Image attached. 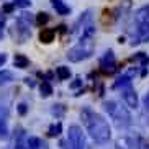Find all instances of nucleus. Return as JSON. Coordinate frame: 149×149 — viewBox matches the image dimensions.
Instances as JSON below:
<instances>
[{"mask_svg":"<svg viewBox=\"0 0 149 149\" xmlns=\"http://www.w3.org/2000/svg\"><path fill=\"white\" fill-rule=\"evenodd\" d=\"M80 120H82L84 126L87 130L97 144H105L111 138V128H110L108 121H107L100 113L93 111L90 107H84L80 110Z\"/></svg>","mask_w":149,"mask_h":149,"instance_id":"1","label":"nucleus"},{"mask_svg":"<svg viewBox=\"0 0 149 149\" xmlns=\"http://www.w3.org/2000/svg\"><path fill=\"white\" fill-rule=\"evenodd\" d=\"M103 110L108 113L110 118L113 120L115 126L118 128V130H126L131 125L133 118H131V115H130V110L125 105H121L120 102H116V100L103 102Z\"/></svg>","mask_w":149,"mask_h":149,"instance_id":"2","label":"nucleus"},{"mask_svg":"<svg viewBox=\"0 0 149 149\" xmlns=\"http://www.w3.org/2000/svg\"><path fill=\"white\" fill-rule=\"evenodd\" d=\"M93 54V41L92 40H80L79 44L67 51V59L70 62H80L85 61Z\"/></svg>","mask_w":149,"mask_h":149,"instance_id":"3","label":"nucleus"},{"mask_svg":"<svg viewBox=\"0 0 149 149\" xmlns=\"http://www.w3.org/2000/svg\"><path fill=\"white\" fill-rule=\"evenodd\" d=\"M67 143H69V149H88L87 139L84 134L82 128L77 125H70L67 130Z\"/></svg>","mask_w":149,"mask_h":149,"instance_id":"4","label":"nucleus"},{"mask_svg":"<svg viewBox=\"0 0 149 149\" xmlns=\"http://www.w3.org/2000/svg\"><path fill=\"white\" fill-rule=\"evenodd\" d=\"M116 59H115V53L113 49H108L103 56L100 57V72L105 75H111L113 72H116Z\"/></svg>","mask_w":149,"mask_h":149,"instance_id":"5","label":"nucleus"},{"mask_svg":"<svg viewBox=\"0 0 149 149\" xmlns=\"http://www.w3.org/2000/svg\"><path fill=\"white\" fill-rule=\"evenodd\" d=\"M10 36L13 38L15 43H26V40H30L31 36V28L25 26V25H22L20 22H15L13 26L10 28Z\"/></svg>","mask_w":149,"mask_h":149,"instance_id":"6","label":"nucleus"},{"mask_svg":"<svg viewBox=\"0 0 149 149\" xmlns=\"http://www.w3.org/2000/svg\"><path fill=\"white\" fill-rule=\"evenodd\" d=\"M148 41H149V23L136 26V33L131 38V46H136L139 43H148Z\"/></svg>","mask_w":149,"mask_h":149,"instance_id":"7","label":"nucleus"},{"mask_svg":"<svg viewBox=\"0 0 149 149\" xmlns=\"http://www.w3.org/2000/svg\"><path fill=\"white\" fill-rule=\"evenodd\" d=\"M121 97L123 100H125V103H126L130 108H138L139 107V98H138V93H136V90L131 87L125 88V90H121Z\"/></svg>","mask_w":149,"mask_h":149,"instance_id":"8","label":"nucleus"},{"mask_svg":"<svg viewBox=\"0 0 149 149\" xmlns=\"http://www.w3.org/2000/svg\"><path fill=\"white\" fill-rule=\"evenodd\" d=\"M139 143L134 138H130V136H121L115 141V149H138Z\"/></svg>","mask_w":149,"mask_h":149,"instance_id":"9","label":"nucleus"},{"mask_svg":"<svg viewBox=\"0 0 149 149\" xmlns=\"http://www.w3.org/2000/svg\"><path fill=\"white\" fill-rule=\"evenodd\" d=\"M92 13H93V12H92L90 8H88V10H85V12H84V13L80 15L79 18H77V22H75L74 25H72V30H70V31L74 33V31H79L80 28L84 30L85 26H88L87 23L90 22V20H92Z\"/></svg>","mask_w":149,"mask_h":149,"instance_id":"10","label":"nucleus"},{"mask_svg":"<svg viewBox=\"0 0 149 149\" xmlns=\"http://www.w3.org/2000/svg\"><path fill=\"white\" fill-rule=\"evenodd\" d=\"M148 23H149V5H146L134 13V25L141 26V25H148Z\"/></svg>","mask_w":149,"mask_h":149,"instance_id":"11","label":"nucleus"},{"mask_svg":"<svg viewBox=\"0 0 149 149\" xmlns=\"http://www.w3.org/2000/svg\"><path fill=\"white\" fill-rule=\"evenodd\" d=\"M7 120H8V108L7 107H0V136L2 138H7L8 136V125H7Z\"/></svg>","mask_w":149,"mask_h":149,"instance_id":"12","label":"nucleus"},{"mask_svg":"<svg viewBox=\"0 0 149 149\" xmlns=\"http://www.w3.org/2000/svg\"><path fill=\"white\" fill-rule=\"evenodd\" d=\"M128 87H131V72L120 75L118 79L115 80V84H113L115 90H125V88H128Z\"/></svg>","mask_w":149,"mask_h":149,"instance_id":"13","label":"nucleus"},{"mask_svg":"<svg viewBox=\"0 0 149 149\" xmlns=\"http://www.w3.org/2000/svg\"><path fill=\"white\" fill-rule=\"evenodd\" d=\"M51 5H53V8L56 10L57 15H62V17H66V15L70 13V7L64 2V0H49Z\"/></svg>","mask_w":149,"mask_h":149,"instance_id":"14","label":"nucleus"},{"mask_svg":"<svg viewBox=\"0 0 149 149\" xmlns=\"http://www.w3.org/2000/svg\"><path fill=\"white\" fill-rule=\"evenodd\" d=\"M38 38H40V41L43 44H49V43H53L54 38H56V31H54V28H43L40 31Z\"/></svg>","mask_w":149,"mask_h":149,"instance_id":"15","label":"nucleus"},{"mask_svg":"<svg viewBox=\"0 0 149 149\" xmlns=\"http://www.w3.org/2000/svg\"><path fill=\"white\" fill-rule=\"evenodd\" d=\"M25 146H26V149H41L46 146V143H44L41 138H36V136H30V138H26V143H25Z\"/></svg>","mask_w":149,"mask_h":149,"instance_id":"16","label":"nucleus"},{"mask_svg":"<svg viewBox=\"0 0 149 149\" xmlns=\"http://www.w3.org/2000/svg\"><path fill=\"white\" fill-rule=\"evenodd\" d=\"M13 66L18 67V69H26L28 66H30V59H28L25 54L22 53H17L13 57Z\"/></svg>","mask_w":149,"mask_h":149,"instance_id":"17","label":"nucleus"},{"mask_svg":"<svg viewBox=\"0 0 149 149\" xmlns=\"http://www.w3.org/2000/svg\"><path fill=\"white\" fill-rule=\"evenodd\" d=\"M118 18H116V15H115V10H108V8H105L103 12H102V23L103 25H113L115 22H116Z\"/></svg>","mask_w":149,"mask_h":149,"instance_id":"18","label":"nucleus"},{"mask_svg":"<svg viewBox=\"0 0 149 149\" xmlns=\"http://www.w3.org/2000/svg\"><path fill=\"white\" fill-rule=\"evenodd\" d=\"M17 22H20L22 25L31 28L33 25H35V15H33V13H28V12H23V13L17 18Z\"/></svg>","mask_w":149,"mask_h":149,"instance_id":"19","label":"nucleus"},{"mask_svg":"<svg viewBox=\"0 0 149 149\" xmlns=\"http://www.w3.org/2000/svg\"><path fill=\"white\" fill-rule=\"evenodd\" d=\"M49 20H51V15L46 13V12H40V13L35 15V25H36V26L43 28L46 23H49Z\"/></svg>","mask_w":149,"mask_h":149,"instance_id":"20","label":"nucleus"},{"mask_svg":"<svg viewBox=\"0 0 149 149\" xmlns=\"http://www.w3.org/2000/svg\"><path fill=\"white\" fill-rule=\"evenodd\" d=\"M13 80H15V75H13L12 70H7V69L0 70V87H2V85H7V84H10V82H13Z\"/></svg>","mask_w":149,"mask_h":149,"instance_id":"21","label":"nucleus"},{"mask_svg":"<svg viewBox=\"0 0 149 149\" xmlns=\"http://www.w3.org/2000/svg\"><path fill=\"white\" fill-rule=\"evenodd\" d=\"M66 105H62V103H54L51 107V115L56 116V118H62L64 115H66Z\"/></svg>","mask_w":149,"mask_h":149,"instance_id":"22","label":"nucleus"},{"mask_svg":"<svg viewBox=\"0 0 149 149\" xmlns=\"http://www.w3.org/2000/svg\"><path fill=\"white\" fill-rule=\"evenodd\" d=\"M62 133V123L57 121V123H53V125H49L48 128V136L49 138H56Z\"/></svg>","mask_w":149,"mask_h":149,"instance_id":"23","label":"nucleus"},{"mask_svg":"<svg viewBox=\"0 0 149 149\" xmlns=\"http://www.w3.org/2000/svg\"><path fill=\"white\" fill-rule=\"evenodd\" d=\"M56 77L59 80H67L70 77V69L66 66H57L56 67Z\"/></svg>","mask_w":149,"mask_h":149,"instance_id":"24","label":"nucleus"},{"mask_svg":"<svg viewBox=\"0 0 149 149\" xmlns=\"http://www.w3.org/2000/svg\"><path fill=\"white\" fill-rule=\"evenodd\" d=\"M40 92H41V97H44V98H48V97L53 95V87H51V84L48 80H43L40 84Z\"/></svg>","mask_w":149,"mask_h":149,"instance_id":"25","label":"nucleus"},{"mask_svg":"<svg viewBox=\"0 0 149 149\" xmlns=\"http://www.w3.org/2000/svg\"><path fill=\"white\" fill-rule=\"evenodd\" d=\"M12 3H13L15 8H17V7H20V8H26V7H30V5H31V2H30V0H13Z\"/></svg>","mask_w":149,"mask_h":149,"instance_id":"26","label":"nucleus"},{"mask_svg":"<svg viewBox=\"0 0 149 149\" xmlns=\"http://www.w3.org/2000/svg\"><path fill=\"white\" fill-rule=\"evenodd\" d=\"M17 111H18L20 116H25V115L28 113V105H26V103H18V105H17Z\"/></svg>","mask_w":149,"mask_h":149,"instance_id":"27","label":"nucleus"},{"mask_svg":"<svg viewBox=\"0 0 149 149\" xmlns=\"http://www.w3.org/2000/svg\"><path fill=\"white\" fill-rule=\"evenodd\" d=\"M82 79H80V77H77V79H74V80H72V82H70V85H69V87L70 88H72V90H75V88H82Z\"/></svg>","mask_w":149,"mask_h":149,"instance_id":"28","label":"nucleus"},{"mask_svg":"<svg viewBox=\"0 0 149 149\" xmlns=\"http://www.w3.org/2000/svg\"><path fill=\"white\" fill-rule=\"evenodd\" d=\"M15 10V7H13V3L10 2V3H3V8H2V12H3V15L5 13H12Z\"/></svg>","mask_w":149,"mask_h":149,"instance_id":"29","label":"nucleus"},{"mask_svg":"<svg viewBox=\"0 0 149 149\" xmlns=\"http://www.w3.org/2000/svg\"><path fill=\"white\" fill-rule=\"evenodd\" d=\"M25 84H26L30 88H35L36 87V82H35V79H31V77H25Z\"/></svg>","mask_w":149,"mask_h":149,"instance_id":"30","label":"nucleus"},{"mask_svg":"<svg viewBox=\"0 0 149 149\" xmlns=\"http://www.w3.org/2000/svg\"><path fill=\"white\" fill-rule=\"evenodd\" d=\"M7 59H8V56H7V54H5V53H0V67L3 66L5 62H7Z\"/></svg>","mask_w":149,"mask_h":149,"instance_id":"31","label":"nucleus"},{"mask_svg":"<svg viewBox=\"0 0 149 149\" xmlns=\"http://www.w3.org/2000/svg\"><path fill=\"white\" fill-rule=\"evenodd\" d=\"M144 108H146V111H149V92L144 95Z\"/></svg>","mask_w":149,"mask_h":149,"instance_id":"32","label":"nucleus"},{"mask_svg":"<svg viewBox=\"0 0 149 149\" xmlns=\"http://www.w3.org/2000/svg\"><path fill=\"white\" fill-rule=\"evenodd\" d=\"M15 149H26L25 144H15Z\"/></svg>","mask_w":149,"mask_h":149,"instance_id":"33","label":"nucleus"},{"mask_svg":"<svg viewBox=\"0 0 149 149\" xmlns=\"http://www.w3.org/2000/svg\"><path fill=\"white\" fill-rule=\"evenodd\" d=\"M2 30H3V22H0V38H2Z\"/></svg>","mask_w":149,"mask_h":149,"instance_id":"34","label":"nucleus"},{"mask_svg":"<svg viewBox=\"0 0 149 149\" xmlns=\"http://www.w3.org/2000/svg\"><path fill=\"white\" fill-rule=\"evenodd\" d=\"M0 22H3V20H2V15H0Z\"/></svg>","mask_w":149,"mask_h":149,"instance_id":"35","label":"nucleus"}]
</instances>
